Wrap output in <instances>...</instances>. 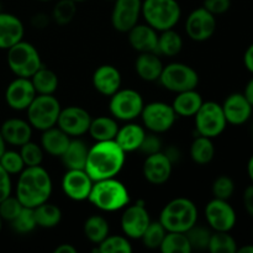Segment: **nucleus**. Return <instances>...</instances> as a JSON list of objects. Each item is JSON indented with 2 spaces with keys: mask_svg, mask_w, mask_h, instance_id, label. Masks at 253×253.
<instances>
[{
  "mask_svg": "<svg viewBox=\"0 0 253 253\" xmlns=\"http://www.w3.org/2000/svg\"><path fill=\"white\" fill-rule=\"evenodd\" d=\"M162 253H190L192 245L185 232H167L160 246Z\"/></svg>",
  "mask_w": 253,
  "mask_h": 253,
  "instance_id": "nucleus-36",
  "label": "nucleus"
},
{
  "mask_svg": "<svg viewBox=\"0 0 253 253\" xmlns=\"http://www.w3.org/2000/svg\"><path fill=\"white\" fill-rule=\"evenodd\" d=\"M31 22L36 29H44L49 24V17L46 14H36L32 17Z\"/></svg>",
  "mask_w": 253,
  "mask_h": 253,
  "instance_id": "nucleus-52",
  "label": "nucleus"
},
{
  "mask_svg": "<svg viewBox=\"0 0 253 253\" xmlns=\"http://www.w3.org/2000/svg\"><path fill=\"white\" fill-rule=\"evenodd\" d=\"M252 237H253V230H252Z\"/></svg>",
  "mask_w": 253,
  "mask_h": 253,
  "instance_id": "nucleus-63",
  "label": "nucleus"
},
{
  "mask_svg": "<svg viewBox=\"0 0 253 253\" xmlns=\"http://www.w3.org/2000/svg\"><path fill=\"white\" fill-rule=\"evenodd\" d=\"M91 82L98 93L110 98L121 88L123 77L116 67L111 66V64H101L94 71Z\"/></svg>",
  "mask_w": 253,
  "mask_h": 253,
  "instance_id": "nucleus-21",
  "label": "nucleus"
},
{
  "mask_svg": "<svg viewBox=\"0 0 253 253\" xmlns=\"http://www.w3.org/2000/svg\"><path fill=\"white\" fill-rule=\"evenodd\" d=\"M128 43L138 53L156 52L157 53L158 31L147 24H136L127 32Z\"/></svg>",
  "mask_w": 253,
  "mask_h": 253,
  "instance_id": "nucleus-24",
  "label": "nucleus"
},
{
  "mask_svg": "<svg viewBox=\"0 0 253 253\" xmlns=\"http://www.w3.org/2000/svg\"><path fill=\"white\" fill-rule=\"evenodd\" d=\"M203 103H204V100H203V96L200 95L199 91H197V89H190V90L177 93L172 106L177 116L194 118Z\"/></svg>",
  "mask_w": 253,
  "mask_h": 253,
  "instance_id": "nucleus-28",
  "label": "nucleus"
},
{
  "mask_svg": "<svg viewBox=\"0 0 253 253\" xmlns=\"http://www.w3.org/2000/svg\"><path fill=\"white\" fill-rule=\"evenodd\" d=\"M77 14V2L72 0H58L52 10V20L61 26L73 21Z\"/></svg>",
  "mask_w": 253,
  "mask_h": 253,
  "instance_id": "nucleus-39",
  "label": "nucleus"
},
{
  "mask_svg": "<svg viewBox=\"0 0 253 253\" xmlns=\"http://www.w3.org/2000/svg\"><path fill=\"white\" fill-rule=\"evenodd\" d=\"M126 152L115 140L99 141L89 147L84 170L89 177L96 180L114 178L123 170Z\"/></svg>",
  "mask_w": 253,
  "mask_h": 253,
  "instance_id": "nucleus-1",
  "label": "nucleus"
},
{
  "mask_svg": "<svg viewBox=\"0 0 253 253\" xmlns=\"http://www.w3.org/2000/svg\"><path fill=\"white\" fill-rule=\"evenodd\" d=\"M37 1H52V0H37Z\"/></svg>",
  "mask_w": 253,
  "mask_h": 253,
  "instance_id": "nucleus-61",
  "label": "nucleus"
},
{
  "mask_svg": "<svg viewBox=\"0 0 253 253\" xmlns=\"http://www.w3.org/2000/svg\"><path fill=\"white\" fill-rule=\"evenodd\" d=\"M227 125L241 126L251 119L253 106L244 93H232L221 104Z\"/></svg>",
  "mask_w": 253,
  "mask_h": 253,
  "instance_id": "nucleus-20",
  "label": "nucleus"
},
{
  "mask_svg": "<svg viewBox=\"0 0 253 253\" xmlns=\"http://www.w3.org/2000/svg\"><path fill=\"white\" fill-rule=\"evenodd\" d=\"M72 1H74V2H83V1H86V0H72Z\"/></svg>",
  "mask_w": 253,
  "mask_h": 253,
  "instance_id": "nucleus-59",
  "label": "nucleus"
},
{
  "mask_svg": "<svg viewBox=\"0 0 253 253\" xmlns=\"http://www.w3.org/2000/svg\"><path fill=\"white\" fill-rule=\"evenodd\" d=\"M252 138H253V125H252Z\"/></svg>",
  "mask_w": 253,
  "mask_h": 253,
  "instance_id": "nucleus-62",
  "label": "nucleus"
},
{
  "mask_svg": "<svg viewBox=\"0 0 253 253\" xmlns=\"http://www.w3.org/2000/svg\"><path fill=\"white\" fill-rule=\"evenodd\" d=\"M120 217V226L124 235L128 239L140 240L143 232L148 227L151 220L148 210L143 202H137L136 204L124 208Z\"/></svg>",
  "mask_w": 253,
  "mask_h": 253,
  "instance_id": "nucleus-13",
  "label": "nucleus"
},
{
  "mask_svg": "<svg viewBox=\"0 0 253 253\" xmlns=\"http://www.w3.org/2000/svg\"><path fill=\"white\" fill-rule=\"evenodd\" d=\"M163 63L160 54L156 52H143L138 54L135 61V71L145 82H156L160 79L163 71Z\"/></svg>",
  "mask_w": 253,
  "mask_h": 253,
  "instance_id": "nucleus-25",
  "label": "nucleus"
},
{
  "mask_svg": "<svg viewBox=\"0 0 253 253\" xmlns=\"http://www.w3.org/2000/svg\"><path fill=\"white\" fill-rule=\"evenodd\" d=\"M30 79L37 94H54L58 89V76L52 69L43 66Z\"/></svg>",
  "mask_w": 253,
  "mask_h": 253,
  "instance_id": "nucleus-35",
  "label": "nucleus"
},
{
  "mask_svg": "<svg viewBox=\"0 0 253 253\" xmlns=\"http://www.w3.org/2000/svg\"><path fill=\"white\" fill-rule=\"evenodd\" d=\"M25 26L21 20L9 12L0 11V49H9L24 40Z\"/></svg>",
  "mask_w": 253,
  "mask_h": 253,
  "instance_id": "nucleus-22",
  "label": "nucleus"
},
{
  "mask_svg": "<svg viewBox=\"0 0 253 253\" xmlns=\"http://www.w3.org/2000/svg\"><path fill=\"white\" fill-rule=\"evenodd\" d=\"M109 1H114V0H109Z\"/></svg>",
  "mask_w": 253,
  "mask_h": 253,
  "instance_id": "nucleus-64",
  "label": "nucleus"
},
{
  "mask_svg": "<svg viewBox=\"0 0 253 253\" xmlns=\"http://www.w3.org/2000/svg\"><path fill=\"white\" fill-rule=\"evenodd\" d=\"M189 155L193 162L197 165H209L215 157V146L212 143V138L198 135L190 145Z\"/></svg>",
  "mask_w": 253,
  "mask_h": 253,
  "instance_id": "nucleus-31",
  "label": "nucleus"
},
{
  "mask_svg": "<svg viewBox=\"0 0 253 253\" xmlns=\"http://www.w3.org/2000/svg\"><path fill=\"white\" fill-rule=\"evenodd\" d=\"M130 193L116 177L94 182L88 202L100 211H119L130 204Z\"/></svg>",
  "mask_w": 253,
  "mask_h": 253,
  "instance_id": "nucleus-3",
  "label": "nucleus"
},
{
  "mask_svg": "<svg viewBox=\"0 0 253 253\" xmlns=\"http://www.w3.org/2000/svg\"><path fill=\"white\" fill-rule=\"evenodd\" d=\"M0 132L6 145L20 147L32 138V126L24 119L11 118L2 123L0 126Z\"/></svg>",
  "mask_w": 253,
  "mask_h": 253,
  "instance_id": "nucleus-23",
  "label": "nucleus"
},
{
  "mask_svg": "<svg viewBox=\"0 0 253 253\" xmlns=\"http://www.w3.org/2000/svg\"><path fill=\"white\" fill-rule=\"evenodd\" d=\"M10 224H11L12 229L17 234L25 235L32 232L35 230V227L37 226L34 209L32 208L24 207L21 211H20V214Z\"/></svg>",
  "mask_w": 253,
  "mask_h": 253,
  "instance_id": "nucleus-41",
  "label": "nucleus"
},
{
  "mask_svg": "<svg viewBox=\"0 0 253 253\" xmlns=\"http://www.w3.org/2000/svg\"><path fill=\"white\" fill-rule=\"evenodd\" d=\"M239 253H253V244L251 245H245V246L239 247L237 249Z\"/></svg>",
  "mask_w": 253,
  "mask_h": 253,
  "instance_id": "nucleus-57",
  "label": "nucleus"
},
{
  "mask_svg": "<svg viewBox=\"0 0 253 253\" xmlns=\"http://www.w3.org/2000/svg\"><path fill=\"white\" fill-rule=\"evenodd\" d=\"M173 163L165 155L163 151L153 155L146 156L142 166V173L145 179L153 185H162L172 175Z\"/></svg>",
  "mask_w": 253,
  "mask_h": 253,
  "instance_id": "nucleus-19",
  "label": "nucleus"
},
{
  "mask_svg": "<svg viewBox=\"0 0 253 253\" xmlns=\"http://www.w3.org/2000/svg\"><path fill=\"white\" fill-rule=\"evenodd\" d=\"M89 147L79 137L71 138L68 147L61 156V160L67 169H84L88 157Z\"/></svg>",
  "mask_w": 253,
  "mask_h": 253,
  "instance_id": "nucleus-29",
  "label": "nucleus"
},
{
  "mask_svg": "<svg viewBox=\"0 0 253 253\" xmlns=\"http://www.w3.org/2000/svg\"><path fill=\"white\" fill-rule=\"evenodd\" d=\"M166 234H167V231L160 221H151L140 240L147 249L160 250Z\"/></svg>",
  "mask_w": 253,
  "mask_h": 253,
  "instance_id": "nucleus-40",
  "label": "nucleus"
},
{
  "mask_svg": "<svg viewBox=\"0 0 253 253\" xmlns=\"http://www.w3.org/2000/svg\"><path fill=\"white\" fill-rule=\"evenodd\" d=\"M205 219L212 231L230 232L237 222V214L229 200H210L205 207Z\"/></svg>",
  "mask_w": 253,
  "mask_h": 253,
  "instance_id": "nucleus-12",
  "label": "nucleus"
},
{
  "mask_svg": "<svg viewBox=\"0 0 253 253\" xmlns=\"http://www.w3.org/2000/svg\"><path fill=\"white\" fill-rule=\"evenodd\" d=\"M145 106L142 95L135 89H119L110 96L109 111L111 116L120 121H133L140 118Z\"/></svg>",
  "mask_w": 253,
  "mask_h": 253,
  "instance_id": "nucleus-10",
  "label": "nucleus"
},
{
  "mask_svg": "<svg viewBox=\"0 0 253 253\" xmlns=\"http://www.w3.org/2000/svg\"><path fill=\"white\" fill-rule=\"evenodd\" d=\"M140 118L142 119L143 127L147 128L150 132L163 133L173 127L178 116L172 104L152 101L145 104Z\"/></svg>",
  "mask_w": 253,
  "mask_h": 253,
  "instance_id": "nucleus-11",
  "label": "nucleus"
},
{
  "mask_svg": "<svg viewBox=\"0 0 253 253\" xmlns=\"http://www.w3.org/2000/svg\"><path fill=\"white\" fill-rule=\"evenodd\" d=\"M7 66L16 77L31 78L43 64L36 47L21 40L7 49Z\"/></svg>",
  "mask_w": 253,
  "mask_h": 253,
  "instance_id": "nucleus-6",
  "label": "nucleus"
},
{
  "mask_svg": "<svg viewBox=\"0 0 253 253\" xmlns=\"http://www.w3.org/2000/svg\"><path fill=\"white\" fill-rule=\"evenodd\" d=\"M247 174H249L250 180L253 184V155L250 157L249 162H247Z\"/></svg>",
  "mask_w": 253,
  "mask_h": 253,
  "instance_id": "nucleus-56",
  "label": "nucleus"
},
{
  "mask_svg": "<svg viewBox=\"0 0 253 253\" xmlns=\"http://www.w3.org/2000/svg\"><path fill=\"white\" fill-rule=\"evenodd\" d=\"M94 180L84 169H68L62 178V190L74 202L88 200Z\"/></svg>",
  "mask_w": 253,
  "mask_h": 253,
  "instance_id": "nucleus-18",
  "label": "nucleus"
},
{
  "mask_svg": "<svg viewBox=\"0 0 253 253\" xmlns=\"http://www.w3.org/2000/svg\"><path fill=\"white\" fill-rule=\"evenodd\" d=\"M128 237L120 235H108L100 244L98 245L96 251L100 253H131L132 252Z\"/></svg>",
  "mask_w": 253,
  "mask_h": 253,
  "instance_id": "nucleus-38",
  "label": "nucleus"
},
{
  "mask_svg": "<svg viewBox=\"0 0 253 253\" xmlns=\"http://www.w3.org/2000/svg\"><path fill=\"white\" fill-rule=\"evenodd\" d=\"M211 192L214 198L229 200L235 193V182L229 175H220L212 182Z\"/></svg>",
  "mask_w": 253,
  "mask_h": 253,
  "instance_id": "nucleus-45",
  "label": "nucleus"
},
{
  "mask_svg": "<svg viewBox=\"0 0 253 253\" xmlns=\"http://www.w3.org/2000/svg\"><path fill=\"white\" fill-rule=\"evenodd\" d=\"M138 151L145 153L146 156L161 152V151H162V141H161L158 133H155V132L146 133L145 138H143Z\"/></svg>",
  "mask_w": 253,
  "mask_h": 253,
  "instance_id": "nucleus-47",
  "label": "nucleus"
},
{
  "mask_svg": "<svg viewBox=\"0 0 253 253\" xmlns=\"http://www.w3.org/2000/svg\"><path fill=\"white\" fill-rule=\"evenodd\" d=\"M237 242L230 232L212 231L208 250L211 253H236Z\"/></svg>",
  "mask_w": 253,
  "mask_h": 253,
  "instance_id": "nucleus-37",
  "label": "nucleus"
},
{
  "mask_svg": "<svg viewBox=\"0 0 253 253\" xmlns=\"http://www.w3.org/2000/svg\"><path fill=\"white\" fill-rule=\"evenodd\" d=\"M158 82L167 90L173 93L197 89L199 84V74L193 67L180 62H173L163 67Z\"/></svg>",
  "mask_w": 253,
  "mask_h": 253,
  "instance_id": "nucleus-8",
  "label": "nucleus"
},
{
  "mask_svg": "<svg viewBox=\"0 0 253 253\" xmlns=\"http://www.w3.org/2000/svg\"><path fill=\"white\" fill-rule=\"evenodd\" d=\"M146 133L147 132L143 126L128 121L126 125L119 127L115 141L126 153L133 152V151H138Z\"/></svg>",
  "mask_w": 253,
  "mask_h": 253,
  "instance_id": "nucleus-27",
  "label": "nucleus"
},
{
  "mask_svg": "<svg viewBox=\"0 0 253 253\" xmlns=\"http://www.w3.org/2000/svg\"><path fill=\"white\" fill-rule=\"evenodd\" d=\"M36 95L37 93L35 90L31 79L16 77L6 86L5 101L12 110L24 111L29 108Z\"/></svg>",
  "mask_w": 253,
  "mask_h": 253,
  "instance_id": "nucleus-17",
  "label": "nucleus"
},
{
  "mask_svg": "<svg viewBox=\"0 0 253 253\" xmlns=\"http://www.w3.org/2000/svg\"><path fill=\"white\" fill-rule=\"evenodd\" d=\"M118 120L113 116H98L91 119L88 133L91 136L95 142L99 141H111L115 140L116 133L119 131Z\"/></svg>",
  "mask_w": 253,
  "mask_h": 253,
  "instance_id": "nucleus-30",
  "label": "nucleus"
},
{
  "mask_svg": "<svg viewBox=\"0 0 253 253\" xmlns=\"http://www.w3.org/2000/svg\"><path fill=\"white\" fill-rule=\"evenodd\" d=\"M183 39L174 29L161 31L158 35L157 54L166 57H174L182 51Z\"/></svg>",
  "mask_w": 253,
  "mask_h": 253,
  "instance_id": "nucleus-33",
  "label": "nucleus"
},
{
  "mask_svg": "<svg viewBox=\"0 0 253 253\" xmlns=\"http://www.w3.org/2000/svg\"><path fill=\"white\" fill-rule=\"evenodd\" d=\"M141 16L156 31H166L179 22L182 7L177 0H142Z\"/></svg>",
  "mask_w": 253,
  "mask_h": 253,
  "instance_id": "nucleus-5",
  "label": "nucleus"
},
{
  "mask_svg": "<svg viewBox=\"0 0 253 253\" xmlns=\"http://www.w3.org/2000/svg\"><path fill=\"white\" fill-rule=\"evenodd\" d=\"M61 110V103L53 94H37L26 109L27 121L32 128L44 131L57 125Z\"/></svg>",
  "mask_w": 253,
  "mask_h": 253,
  "instance_id": "nucleus-7",
  "label": "nucleus"
},
{
  "mask_svg": "<svg viewBox=\"0 0 253 253\" xmlns=\"http://www.w3.org/2000/svg\"><path fill=\"white\" fill-rule=\"evenodd\" d=\"M1 226H2V220L1 217H0V231H1Z\"/></svg>",
  "mask_w": 253,
  "mask_h": 253,
  "instance_id": "nucleus-60",
  "label": "nucleus"
},
{
  "mask_svg": "<svg viewBox=\"0 0 253 253\" xmlns=\"http://www.w3.org/2000/svg\"><path fill=\"white\" fill-rule=\"evenodd\" d=\"M52 188L51 175L42 166L25 167L17 178L15 197L24 207L34 209L48 202Z\"/></svg>",
  "mask_w": 253,
  "mask_h": 253,
  "instance_id": "nucleus-2",
  "label": "nucleus"
},
{
  "mask_svg": "<svg viewBox=\"0 0 253 253\" xmlns=\"http://www.w3.org/2000/svg\"><path fill=\"white\" fill-rule=\"evenodd\" d=\"M216 31V16L205 7L193 10L185 21V32L195 42L208 41Z\"/></svg>",
  "mask_w": 253,
  "mask_h": 253,
  "instance_id": "nucleus-14",
  "label": "nucleus"
},
{
  "mask_svg": "<svg viewBox=\"0 0 253 253\" xmlns=\"http://www.w3.org/2000/svg\"><path fill=\"white\" fill-rule=\"evenodd\" d=\"M242 199H244L245 210H246V212L250 215V216L253 217V184L252 183L246 188V189H245Z\"/></svg>",
  "mask_w": 253,
  "mask_h": 253,
  "instance_id": "nucleus-50",
  "label": "nucleus"
},
{
  "mask_svg": "<svg viewBox=\"0 0 253 253\" xmlns=\"http://www.w3.org/2000/svg\"><path fill=\"white\" fill-rule=\"evenodd\" d=\"M185 234H187L193 250H208V245H209L212 230L210 227L199 226V225L195 224Z\"/></svg>",
  "mask_w": 253,
  "mask_h": 253,
  "instance_id": "nucleus-43",
  "label": "nucleus"
},
{
  "mask_svg": "<svg viewBox=\"0 0 253 253\" xmlns=\"http://www.w3.org/2000/svg\"><path fill=\"white\" fill-rule=\"evenodd\" d=\"M71 138L64 131H62L58 126H53L47 130L42 131L41 135V147L46 153L52 157H59L63 155L64 151L68 147Z\"/></svg>",
  "mask_w": 253,
  "mask_h": 253,
  "instance_id": "nucleus-26",
  "label": "nucleus"
},
{
  "mask_svg": "<svg viewBox=\"0 0 253 253\" xmlns=\"http://www.w3.org/2000/svg\"><path fill=\"white\" fill-rule=\"evenodd\" d=\"M11 175L0 166V202L11 195Z\"/></svg>",
  "mask_w": 253,
  "mask_h": 253,
  "instance_id": "nucleus-49",
  "label": "nucleus"
},
{
  "mask_svg": "<svg viewBox=\"0 0 253 253\" xmlns=\"http://www.w3.org/2000/svg\"><path fill=\"white\" fill-rule=\"evenodd\" d=\"M203 7L211 12L212 15H222L231 7V0H204Z\"/></svg>",
  "mask_w": 253,
  "mask_h": 253,
  "instance_id": "nucleus-48",
  "label": "nucleus"
},
{
  "mask_svg": "<svg viewBox=\"0 0 253 253\" xmlns=\"http://www.w3.org/2000/svg\"><path fill=\"white\" fill-rule=\"evenodd\" d=\"M0 166L9 173L10 175H19L26 167L22 161L20 152L14 150H6L0 157Z\"/></svg>",
  "mask_w": 253,
  "mask_h": 253,
  "instance_id": "nucleus-44",
  "label": "nucleus"
},
{
  "mask_svg": "<svg viewBox=\"0 0 253 253\" xmlns=\"http://www.w3.org/2000/svg\"><path fill=\"white\" fill-rule=\"evenodd\" d=\"M194 119L197 133L204 137H219L227 126L221 104L216 101H204Z\"/></svg>",
  "mask_w": 253,
  "mask_h": 253,
  "instance_id": "nucleus-9",
  "label": "nucleus"
},
{
  "mask_svg": "<svg viewBox=\"0 0 253 253\" xmlns=\"http://www.w3.org/2000/svg\"><path fill=\"white\" fill-rule=\"evenodd\" d=\"M77 249L71 244H61L54 249V253H76Z\"/></svg>",
  "mask_w": 253,
  "mask_h": 253,
  "instance_id": "nucleus-55",
  "label": "nucleus"
},
{
  "mask_svg": "<svg viewBox=\"0 0 253 253\" xmlns=\"http://www.w3.org/2000/svg\"><path fill=\"white\" fill-rule=\"evenodd\" d=\"M142 0H114L111 11V25L114 29L123 34H127L141 16Z\"/></svg>",
  "mask_w": 253,
  "mask_h": 253,
  "instance_id": "nucleus-16",
  "label": "nucleus"
},
{
  "mask_svg": "<svg viewBox=\"0 0 253 253\" xmlns=\"http://www.w3.org/2000/svg\"><path fill=\"white\" fill-rule=\"evenodd\" d=\"M84 235L94 245H99L108 235H110V226L108 220L101 215H91L85 220L83 226Z\"/></svg>",
  "mask_w": 253,
  "mask_h": 253,
  "instance_id": "nucleus-32",
  "label": "nucleus"
},
{
  "mask_svg": "<svg viewBox=\"0 0 253 253\" xmlns=\"http://www.w3.org/2000/svg\"><path fill=\"white\" fill-rule=\"evenodd\" d=\"M244 95L246 96L247 100H249L250 104L253 106V77L247 82L246 86H245Z\"/></svg>",
  "mask_w": 253,
  "mask_h": 253,
  "instance_id": "nucleus-54",
  "label": "nucleus"
},
{
  "mask_svg": "<svg viewBox=\"0 0 253 253\" xmlns=\"http://www.w3.org/2000/svg\"><path fill=\"white\" fill-rule=\"evenodd\" d=\"M158 221L167 232H187L198 221V208L188 198H175L161 210Z\"/></svg>",
  "mask_w": 253,
  "mask_h": 253,
  "instance_id": "nucleus-4",
  "label": "nucleus"
},
{
  "mask_svg": "<svg viewBox=\"0 0 253 253\" xmlns=\"http://www.w3.org/2000/svg\"><path fill=\"white\" fill-rule=\"evenodd\" d=\"M163 152H165V155L169 158V161L173 163V165L179 161L180 151L179 148L175 147V146H169V147L166 148V151H163Z\"/></svg>",
  "mask_w": 253,
  "mask_h": 253,
  "instance_id": "nucleus-53",
  "label": "nucleus"
},
{
  "mask_svg": "<svg viewBox=\"0 0 253 253\" xmlns=\"http://www.w3.org/2000/svg\"><path fill=\"white\" fill-rule=\"evenodd\" d=\"M34 211L37 226L43 227V229H52V227L58 226L62 220L61 209L49 202L34 208Z\"/></svg>",
  "mask_w": 253,
  "mask_h": 253,
  "instance_id": "nucleus-34",
  "label": "nucleus"
},
{
  "mask_svg": "<svg viewBox=\"0 0 253 253\" xmlns=\"http://www.w3.org/2000/svg\"><path fill=\"white\" fill-rule=\"evenodd\" d=\"M90 121L91 116L89 111L82 106L72 105L62 109L57 120V126L69 137H82L88 132Z\"/></svg>",
  "mask_w": 253,
  "mask_h": 253,
  "instance_id": "nucleus-15",
  "label": "nucleus"
},
{
  "mask_svg": "<svg viewBox=\"0 0 253 253\" xmlns=\"http://www.w3.org/2000/svg\"><path fill=\"white\" fill-rule=\"evenodd\" d=\"M5 151H6V142H5L4 137H2L1 132H0V157H1Z\"/></svg>",
  "mask_w": 253,
  "mask_h": 253,
  "instance_id": "nucleus-58",
  "label": "nucleus"
},
{
  "mask_svg": "<svg viewBox=\"0 0 253 253\" xmlns=\"http://www.w3.org/2000/svg\"><path fill=\"white\" fill-rule=\"evenodd\" d=\"M22 208H24V205L20 203V200L16 197L9 195L0 202V217H1V220L11 222L20 214Z\"/></svg>",
  "mask_w": 253,
  "mask_h": 253,
  "instance_id": "nucleus-46",
  "label": "nucleus"
},
{
  "mask_svg": "<svg viewBox=\"0 0 253 253\" xmlns=\"http://www.w3.org/2000/svg\"><path fill=\"white\" fill-rule=\"evenodd\" d=\"M244 64L245 67H246L247 71L251 74H253V43L250 44V46L247 47L246 51H245Z\"/></svg>",
  "mask_w": 253,
  "mask_h": 253,
  "instance_id": "nucleus-51",
  "label": "nucleus"
},
{
  "mask_svg": "<svg viewBox=\"0 0 253 253\" xmlns=\"http://www.w3.org/2000/svg\"><path fill=\"white\" fill-rule=\"evenodd\" d=\"M20 155H21L22 161H24L26 167H34V166H41L43 161L44 151L41 145L36 142H32L31 140L25 145L20 146Z\"/></svg>",
  "mask_w": 253,
  "mask_h": 253,
  "instance_id": "nucleus-42",
  "label": "nucleus"
}]
</instances>
